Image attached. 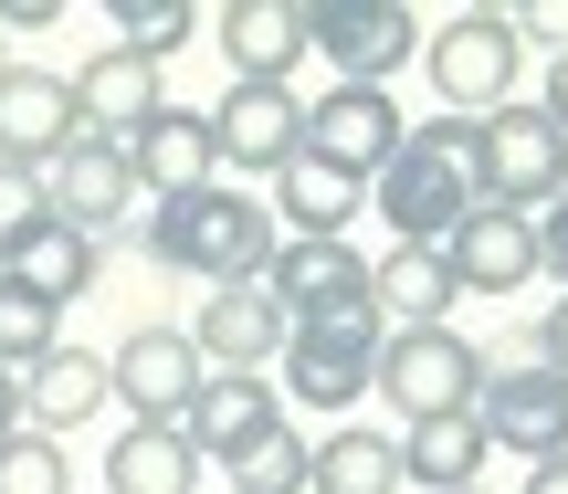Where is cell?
Instances as JSON below:
<instances>
[{"label": "cell", "instance_id": "cell-8", "mask_svg": "<svg viewBox=\"0 0 568 494\" xmlns=\"http://www.w3.org/2000/svg\"><path fill=\"white\" fill-rule=\"evenodd\" d=\"M201 348H190V327H138L105 348V400H126V421H180L190 400H201Z\"/></svg>", "mask_w": 568, "mask_h": 494}, {"label": "cell", "instance_id": "cell-5", "mask_svg": "<svg viewBox=\"0 0 568 494\" xmlns=\"http://www.w3.org/2000/svg\"><path fill=\"white\" fill-rule=\"evenodd\" d=\"M379 306H358V316H305V327H284V400H305V411H358L368 400V369H379Z\"/></svg>", "mask_w": 568, "mask_h": 494}, {"label": "cell", "instance_id": "cell-35", "mask_svg": "<svg viewBox=\"0 0 568 494\" xmlns=\"http://www.w3.org/2000/svg\"><path fill=\"white\" fill-rule=\"evenodd\" d=\"M537 116H548V126H558V137H568V53L548 63V95H537Z\"/></svg>", "mask_w": 568, "mask_h": 494}, {"label": "cell", "instance_id": "cell-38", "mask_svg": "<svg viewBox=\"0 0 568 494\" xmlns=\"http://www.w3.org/2000/svg\"><path fill=\"white\" fill-rule=\"evenodd\" d=\"M0 74H11V63H0Z\"/></svg>", "mask_w": 568, "mask_h": 494}, {"label": "cell", "instance_id": "cell-34", "mask_svg": "<svg viewBox=\"0 0 568 494\" xmlns=\"http://www.w3.org/2000/svg\"><path fill=\"white\" fill-rule=\"evenodd\" d=\"M63 0H0V32H53Z\"/></svg>", "mask_w": 568, "mask_h": 494}, {"label": "cell", "instance_id": "cell-9", "mask_svg": "<svg viewBox=\"0 0 568 494\" xmlns=\"http://www.w3.org/2000/svg\"><path fill=\"white\" fill-rule=\"evenodd\" d=\"M400 105H389V84H326L316 105H305V158H326V168H347V179H379L389 168V147H400Z\"/></svg>", "mask_w": 568, "mask_h": 494}, {"label": "cell", "instance_id": "cell-14", "mask_svg": "<svg viewBox=\"0 0 568 494\" xmlns=\"http://www.w3.org/2000/svg\"><path fill=\"white\" fill-rule=\"evenodd\" d=\"M84 116H74V74L53 63H11L0 74V158L11 168H53V147H74Z\"/></svg>", "mask_w": 568, "mask_h": 494}, {"label": "cell", "instance_id": "cell-28", "mask_svg": "<svg viewBox=\"0 0 568 494\" xmlns=\"http://www.w3.org/2000/svg\"><path fill=\"white\" fill-rule=\"evenodd\" d=\"M190 32H201V11H190V0H116V53H148V63H169Z\"/></svg>", "mask_w": 568, "mask_h": 494}, {"label": "cell", "instance_id": "cell-30", "mask_svg": "<svg viewBox=\"0 0 568 494\" xmlns=\"http://www.w3.org/2000/svg\"><path fill=\"white\" fill-rule=\"evenodd\" d=\"M0 494H74V463H63V442L11 432V442H0Z\"/></svg>", "mask_w": 568, "mask_h": 494}, {"label": "cell", "instance_id": "cell-23", "mask_svg": "<svg viewBox=\"0 0 568 494\" xmlns=\"http://www.w3.org/2000/svg\"><path fill=\"white\" fill-rule=\"evenodd\" d=\"M95 264H105V243H84V231L42 222V231H21V243L0 253V285L42 295V306H84V295H95Z\"/></svg>", "mask_w": 568, "mask_h": 494}, {"label": "cell", "instance_id": "cell-4", "mask_svg": "<svg viewBox=\"0 0 568 494\" xmlns=\"http://www.w3.org/2000/svg\"><path fill=\"white\" fill-rule=\"evenodd\" d=\"M422 63H432V95H443V116H495V105H516L527 21H516V11H453L443 32L422 42Z\"/></svg>", "mask_w": 568, "mask_h": 494}, {"label": "cell", "instance_id": "cell-37", "mask_svg": "<svg viewBox=\"0 0 568 494\" xmlns=\"http://www.w3.org/2000/svg\"><path fill=\"white\" fill-rule=\"evenodd\" d=\"M11 432H21V379L0 369V442H11Z\"/></svg>", "mask_w": 568, "mask_h": 494}, {"label": "cell", "instance_id": "cell-32", "mask_svg": "<svg viewBox=\"0 0 568 494\" xmlns=\"http://www.w3.org/2000/svg\"><path fill=\"white\" fill-rule=\"evenodd\" d=\"M537 274H558V295H568V189L537 210Z\"/></svg>", "mask_w": 568, "mask_h": 494}, {"label": "cell", "instance_id": "cell-17", "mask_svg": "<svg viewBox=\"0 0 568 494\" xmlns=\"http://www.w3.org/2000/svg\"><path fill=\"white\" fill-rule=\"evenodd\" d=\"M443 264H453V295H516V285L537 274V222H527V210L474 200L464 222H453Z\"/></svg>", "mask_w": 568, "mask_h": 494}, {"label": "cell", "instance_id": "cell-11", "mask_svg": "<svg viewBox=\"0 0 568 494\" xmlns=\"http://www.w3.org/2000/svg\"><path fill=\"white\" fill-rule=\"evenodd\" d=\"M42 200H53L63 231H84V243H105V231L138 210V179H126V147L116 137H74L53 147V168H42Z\"/></svg>", "mask_w": 568, "mask_h": 494}, {"label": "cell", "instance_id": "cell-13", "mask_svg": "<svg viewBox=\"0 0 568 494\" xmlns=\"http://www.w3.org/2000/svg\"><path fill=\"white\" fill-rule=\"evenodd\" d=\"M474 421H485V442L548 463V453H568V379L527 358V369H506V379H485V390H474Z\"/></svg>", "mask_w": 568, "mask_h": 494}, {"label": "cell", "instance_id": "cell-3", "mask_svg": "<svg viewBox=\"0 0 568 494\" xmlns=\"http://www.w3.org/2000/svg\"><path fill=\"white\" fill-rule=\"evenodd\" d=\"M485 348L464 327H389L379 337V369H368V400H389L400 421H443V411H474L485 390Z\"/></svg>", "mask_w": 568, "mask_h": 494}, {"label": "cell", "instance_id": "cell-18", "mask_svg": "<svg viewBox=\"0 0 568 494\" xmlns=\"http://www.w3.org/2000/svg\"><path fill=\"white\" fill-rule=\"evenodd\" d=\"M159 105H169V63H148V53H84V74H74L84 137H116V147H126Z\"/></svg>", "mask_w": 568, "mask_h": 494}, {"label": "cell", "instance_id": "cell-36", "mask_svg": "<svg viewBox=\"0 0 568 494\" xmlns=\"http://www.w3.org/2000/svg\"><path fill=\"white\" fill-rule=\"evenodd\" d=\"M516 494H568V453H548V463H527V484Z\"/></svg>", "mask_w": 568, "mask_h": 494}, {"label": "cell", "instance_id": "cell-19", "mask_svg": "<svg viewBox=\"0 0 568 494\" xmlns=\"http://www.w3.org/2000/svg\"><path fill=\"white\" fill-rule=\"evenodd\" d=\"M180 432H190L201 463H243L264 432H284V390L274 379H201V400L180 411Z\"/></svg>", "mask_w": 568, "mask_h": 494}, {"label": "cell", "instance_id": "cell-12", "mask_svg": "<svg viewBox=\"0 0 568 494\" xmlns=\"http://www.w3.org/2000/svg\"><path fill=\"white\" fill-rule=\"evenodd\" d=\"M201 116H211L222 168H253V179H274V168L305 147V95H295V84H232V95L201 105Z\"/></svg>", "mask_w": 568, "mask_h": 494}, {"label": "cell", "instance_id": "cell-29", "mask_svg": "<svg viewBox=\"0 0 568 494\" xmlns=\"http://www.w3.org/2000/svg\"><path fill=\"white\" fill-rule=\"evenodd\" d=\"M232 474V494H305V432L284 421V432H264L243 463H222Z\"/></svg>", "mask_w": 568, "mask_h": 494}, {"label": "cell", "instance_id": "cell-6", "mask_svg": "<svg viewBox=\"0 0 568 494\" xmlns=\"http://www.w3.org/2000/svg\"><path fill=\"white\" fill-rule=\"evenodd\" d=\"M474 179H485L495 210H527L537 222V210L568 189V137L516 95V105H495V116H474Z\"/></svg>", "mask_w": 568, "mask_h": 494}, {"label": "cell", "instance_id": "cell-26", "mask_svg": "<svg viewBox=\"0 0 568 494\" xmlns=\"http://www.w3.org/2000/svg\"><path fill=\"white\" fill-rule=\"evenodd\" d=\"M305 494H400V442L368 421H337L326 442H305Z\"/></svg>", "mask_w": 568, "mask_h": 494}, {"label": "cell", "instance_id": "cell-2", "mask_svg": "<svg viewBox=\"0 0 568 494\" xmlns=\"http://www.w3.org/2000/svg\"><path fill=\"white\" fill-rule=\"evenodd\" d=\"M148 243V264H169V274H201V285H253V274L274 264V210L253 200V189H190V200H159V222L138 231Z\"/></svg>", "mask_w": 568, "mask_h": 494}, {"label": "cell", "instance_id": "cell-31", "mask_svg": "<svg viewBox=\"0 0 568 494\" xmlns=\"http://www.w3.org/2000/svg\"><path fill=\"white\" fill-rule=\"evenodd\" d=\"M53 222V200H42V168H11L0 158V253L21 243V231H42Z\"/></svg>", "mask_w": 568, "mask_h": 494}, {"label": "cell", "instance_id": "cell-22", "mask_svg": "<svg viewBox=\"0 0 568 494\" xmlns=\"http://www.w3.org/2000/svg\"><path fill=\"white\" fill-rule=\"evenodd\" d=\"M95 411H105V358H95V348H74V337H63L53 358H32V369H21V432L63 442L74 421H95Z\"/></svg>", "mask_w": 568, "mask_h": 494}, {"label": "cell", "instance_id": "cell-27", "mask_svg": "<svg viewBox=\"0 0 568 494\" xmlns=\"http://www.w3.org/2000/svg\"><path fill=\"white\" fill-rule=\"evenodd\" d=\"M63 348V306H42V295H21V285H0V369H32V358H53Z\"/></svg>", "mask_w": 568, "mask_h": 494}, {"label": "cell", "instance_id": "cell-10", "mask_svg": "<svg viewBox=\"0 0 568 494\" xmlns=\"http://www.w3.org/2000/svg\"><path fill=\"white\" fill-rule=\"evenodd\" d=\"M190 348H201L211 379H264L274 358H284V306H274V285H264V274H253V285H211V306L190 316Z\"/></svg>", "mask_w": 568, "mask_h": 494}, {"label": "cell", "instance_id": "cell-21", "mask_svg": "<svg viewBox=\"0 0 568 494\" xmlns=\"http://www.w3.org/2000/svg\"><path fill=\"white\" fill-rule=\"evenodd\" d=\"M368 306H379V327H453V264L443 243H389L379 264H368Z\"/></svg>", "mask_w": 568, "mask_h": 494}, {"label": "cell", "instance_id": "cell-16", "mask_svg": "<svg viewBox=\"0 0 568 494\" xmlns=\"http://www.w3.org/2000/svg\"><path fill=\"white\" fill-rule=\"evenodd\" d=\"M126 179H138L148 200H190V189H211V179H222L211 116H201V105H159V116L126 137Z\"/></svg>", "mask_w": 568, "mask_h": 494}, {"label": "cell", "instance_id": "cell-1", "mask_svg": "<svg viewBox=\"0 0 568 494\" xmlns=\"http://www.w3.org/2000/svg\"><path fill=\"white\" fill-rule=\"evenodd\" d=\"M474 200H485V179H474V116L400 126L389 168L368 179V210H379L400 243H453V222H464Z\"/></svg>", "mask_w": 568, "mask_h": 494}, {"label": "cell", "instance_id": "cell-7", "mask_svg": "<svg viewBox=\"0 0 568 494\" xmlns=\"http://www.w3.org/2000/svg\"><path fill=\"white\" fill-rule=\"evenodd\" d=\"M305 53L337 63V84H389L400 63H422V11L410 0H295Z\"/></svg>", "mask_w": 568, "mask_h": 494}, {"label": "cell", "instance_id": "cell-20", "mask_svg": "<svg viewBox=\"0 0 568 494\" xmlns=\"http://www.w3.org/2000/svg\"><path fill=\"white\" fill-rule=\"evenodd\" d=\"M211 32H222L232 84H295V63H305V11L295 0H232Z\"/></svg>", "mask_w": 568, "mask_h": 494}, {"label": "cell", "instance_id": "cell-33", "mask_svg": "<svg viewBox=\"0 0 568 494\" xmlns=\"http://www.w3.org/2000/svg\"><path fill=\"white\" fill-rule=\"evenodd\" d=\"M537 369H558V379H568V295L537 316Z\"/></svg>", "mask_w": 568, "mask_h": 494}, {"label": "cell", "instance_id": "cell-15", "mask_svg": "<svg viewBox=\"0 0 568 494\" xmlns=\"http://www.w3.org/2000/svg\"><path fill=\"white\" fill-rule=\"evenodd\" d=\"M264 285H274L284 327H305V316H358L368 306V253L358 243H274Z\"/></svg>", "mask_w": 568, "mask_h": 494}, {"label": "cell", "instance_id": "cell-24", "mask_svg": "<svg viewBox=\"0 0 568 494\" xmlns=\"http://www.w3.org/2000/svg\"><path fill=\"white\" fill-rule=\"evenodd\" d=\"M400 484H432V494H474V474H485V421L474 411H443V421H400Z\"/></svg>", "mask_w": 568, "mask_h": 494}, {"label": "cell", "instance_id": "cell-25", "mask_svg": "<svg viewBox=\"0 0 568 494\" xmlns=\"http://www.w3.org/2000/svg\"><path fill=\"white\" fill-rule=\"evenodd\" d=\"M105 494H201V453L180 421H126L105 442Z\"/></svg>", "mask_w": 568, "mask_h": 494}, {"label": "cell", "instance_id": "cell-39", "mask_svg": "<svg viewBox=\"0 0 568 494\" xmlns=\"http://www.w3.org/2000/svg\"><path fill=\"white\" fill-rule=\"evenodd\" d=\"M474 494H485V484H474Z\"/></svg>", "mask_w": 568, "mask_h": 494}]
</instances>
